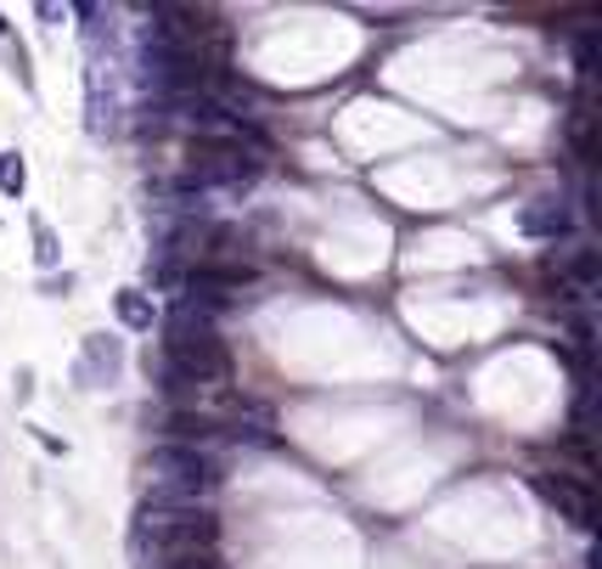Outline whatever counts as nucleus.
Masks as SVG:
<instances>
[{"instance_id":"1","label":"nucleus","mask_w":602,"mask_h":569,"mask_svg":"<svg viewBox=\"0 0 602 569\" xmlns=\"http://www.w3.org/2000/svg\"><path fill=\"white\" fill-rule=\"evenodd\" d=\"M153 547L158 563L186 558V552H209L215 547V513L204 507H175V502H146L135 518V552Z\"/></svg>"},{"instance_id":"2","label":"nucleus","mask_w":602,"mask_h":569,"mask_svg":"<svg viewBox=\"0 0 602 569\" xmlns=\"http://www.w3.org/2000/svg\"><path fill=\"white\" fill-rule=\"evenodd\" d=\"M164 333H169V339H164V355L191 377L197 390H204V384H226V350H220V339H215V327H209L204 310L180 305V310L169 316Z\"/></svg>"},{"instance_id":"3","label":"nucleus","mask_w":602,"mask_h":569,"mask_svg":"<svg viewBox=\"0 0 602 569\" xmlns=\"http://www.w3.org/2000/svg\"><path fill=\"white\" fill-rule=\"evenodd\" d=\"M146 473H153V496L146 502H175V507H197V496L220 480L215 457L197 446H158L146 457Z\"/></svg>"},{"instance_id":"4","label":"nucleus","mask_w":602,"mask_h":569,"mask_svg":"<svg viewBox=\"0 0 602 569\" xmlns=\"http://www.w3.org/2000/svg\"><path fill=\"white\" fill-rule=\"evenodd\" d=\"M260 175V158L242 153V141H209L191 158V186H248Z\"/></svg>"},{"instance_id":"5","label":"nucleus","mask_w":602,"mask_h":569,"mask_svg":"<svg viewBox=\"0 0 602 569\" xmlns=\"http://www.w3.org/2000/svg\"><path fill=\"white\" fill-rule=\"evenodd\" d=\"M535 496L546 502V507H558L569 525H591V496H585V485H574V480H563V473H535Z\"/></svg>"},{"instance_id":"6","label":"nucleus","mask_w":602,"mask_h":569,"mask_svg":"<svg viewBox=\"0 0 602 569\" xmlns=\"http://www.w3.org/2000/svg\"><path fill=\"white\" fill-rule=\"evenodd\" d=\"M119 372H124V344H119V339H108V333L85 339V361H79V384H85V390L119 384Z\"/></svg>"},{"instance_id":"7","label":"nucleus","mask_w":602,"mask_h":569,"mask_svg":"<svg viewBox=\"0 0 602 569\" xmlns=\"http://www.w3.org/2000/svg\"><path fill=\"white\" fill-rule=\"evenodd\" d=\"M518 226H524L529 237H563V231H569V209H563L558 198H540V204H529V209L518 215Z\"/></svg>"},{"instance_id":"8","label":"nucleus","mask_w":602,"mask_h":569,"mask_svg":"<svg viewBox=\"0 0 602 569\" xmlns=\"http://www.w3.org/2000/svg\"><path fill=\"white\" fill-rule=\"evenodd\" d=\"M119 321L130 327V333H153V321H158V310H153V299H146L141 288H119Z\"/></svg>"},{"instance_id":"9","label":"nucleus","mask_w":602,"mask_h":569,"mask_svg":"<svg viewBox=\"0 0 602 569\" xmlns=\"http://www.w3.org/2000/svg\"><path fill=\"white\" fill-rule=\"evenodd\" d=\"M23 180H29L23 158H18V153H0V193H7V198H18V193H23Z\"/></svg>"},{"instance_id":"10","label":"nucleus","mask_w":602,"mask_h":569,"mask_svg":"<svg viewBox=\"0 0 602 569\" xmlns=\"http://www.w3.org/2000/svg\"><path fill=\"white\" fill-rule=\"evenodd\" d=\"M569 276L580 282V288H591V282H596V260H591V249H580V254L569 260Z\"/></svg>"},{"instance_id":"11","label":"nucleus","mask_w":602,"mask_h":569,"mask_svg":"<svg viewBox=\"0 0 602 569\" xmlns=\"http://www.w3.org/2000/svg\"><path fill=\"white\" fill-rule=\"evenodd\" d=\"M158 569H220V558H215V552H186V558H169V563H158Z\"/></svg>"}]
</instances>
